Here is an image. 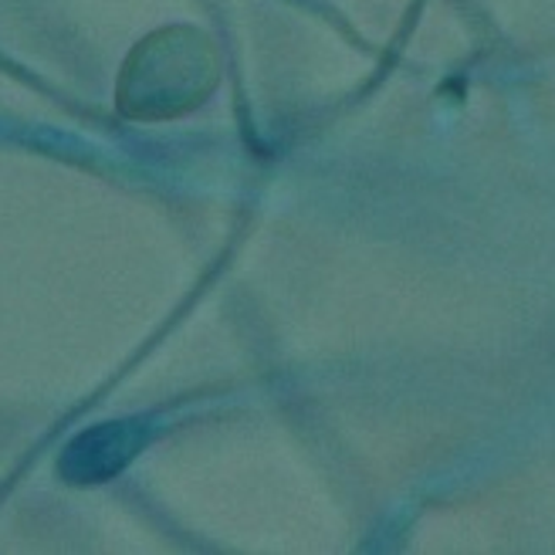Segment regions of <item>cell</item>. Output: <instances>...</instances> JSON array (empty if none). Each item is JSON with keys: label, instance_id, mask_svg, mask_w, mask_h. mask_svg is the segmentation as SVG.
Segmentation results:
<instances>
[{"label": "cell", "instance_id": "2", "mask_svg": "<svg viewBox=\"0 0 555 555\" xmlns=\"http://www.w3.org/2000/svg\"><path fill=\"white\" fill-rule=\"evenodd\" d=\"M143 427L135 421L99 424L86 434H78L62 451L59 470L68 485H102L116 478L119 470L143 448Z\"/></svg>", "mask_w": 555, "mask_h": 555}, {"label": "cell", "instance_id": "1", "mask_svg": "<svg viewBox=\"0 0 555 555\" xmlns=\"http://www.w3.org/2000/svg\"><path fill=\"white\" fill-rule=\"evenodd\" d=\"M220 86V54L197 27H163L122 65L116 105L126 119L163 122L193 113Z\"/></svg>", "mask_w": 555, "mask_h": 555}]
</instances>
